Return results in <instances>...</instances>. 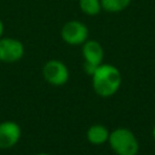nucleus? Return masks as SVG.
I'll return each instance as SVG.
<instances>
[{"instance_id":"obj_1","label":"nucleus","mask_w":155,"mask_h":155,"mask_svg":"<svg viewBox=\"0 0 155 155\" xmlns=\"http://www.w3.org/2000/svg\"><path fill=\"white\" fill-rule=\"evenodd\" d=\"M91 78L93 91L102 98H109L114 96L119 91L122 80L120 70L109 63L99 64Z\"/></svg>"},{"instance_id":"obj_2","label":"nucleus","mask_w":155,"mask_h":155,"mask_svg":"<svg viewBox=\"0 0 155 155\" xmlns=\"http://www.w3.org/2000/svg\"><path fill=\"white\" fill-rule=\"evenodd\" d=\"M108 143L116 155H137L139 150V144L134 133L125 127L111 131Z\"/></svg>"},{"instance_id":"obj_3","label":"nucleus","mask_w":155,"mask_h":155,"mask_svg":"<svg viewBox=\"0 0 155 155\" xmlns=\"http://www.w3.org/2000/svg\"><path fill=\"white\" fill-rule=\"evenodd\" d=\"M90 35L87 25L79 19H70L61 28L62 40L70 46H81Z\"/></svg>"},{"instance_id":"obj_4","label":"nucleus","mask_w":155,"mask_h":155,"mask_svg":"<svg viewBox=\"0 0 155 155\" xmlns=\"http://www.w3.org/2000/svg\"><path fill=\"white\" fill-rule=\"evenodd\" d=\"M42 76L52 86H63L69 80V69L59 59H48L42 67Z\"/></svg>"},{"instance_id":"obj_5","label":"nucleus","mask_w":155,"mask_h":155,"mask_svg":"<svg viewBox=\"0 0 155 155\" xmlns=\"http://www.w3.org/2000/svg\"><path fill=\"white\" fill-rule=\"evenodd\" d=\"M24 56V45L16 38H0V62L16 63Z\"/></svg>"},{"instance_id":"obj_6","label":"nucleus","mask_w":155,"mask_h":155,"mask_svg":"<svg viewBox=\"0 0 155 155\" xmlns=\"http://www.w3.org/2000/svg\"><path fill=\"white\" fill-rule=\"evenodd\" d=\"M22 130L16 121L0 122V149H11L21 139Z\"/></svg>"},{"instance_id":"obj_7","label":"nucleus","mask_w":155,"mask_h":155,"mask_svg":"<svg viewBox=\"0 0 155 155\" xmlns=\"http://www.w3.org/2000/svg\"><path fill=\"white\" fill-rule=\"evenodd\" d=\"M81 54L84 58V63L93 67H98L99 64L103 63L104 50L101 42H98L97 40L87 39L81 45Z\"/></svg>"},{"instance_id":"obj_8","label":"nucleus","mask_w":155,"mask_h":155,"mask_svg":"<svg viewBox=\"0 0 155 155\" xmlns=\"http://www.w3.org/2000/svg\"><path fill=\"white\" fill-rule=\"evenodd\" d=\"M109 134H110V132L104 125L94 124L88 127V130L86 132V138L93 145H102L108 142Z\"/></svg>"},{"instance_id":"obj_9","label":"nucleus","mask_w":155,"mask_h":155,"mask_svg":"<svg viewBox=\"0 0 155 155\" xmlns=\"http://www.w3.org/2000/svg\"><path fill=\"white\" fill-rule=\"evenodd\" d=\"M132 0H101L102 11L108 13H119L125 11L130 5Z\"/></svg>"},{"instance_id":"obj_10","label":"nucleus","mask_w":155,"mask_h":155,"mask_svg":"<svg viewBox=\"0 0 155 155\" xmlns=\"http://www.w3.org/2000/svg\"><path fill=\"white\" fill-rule=\"evenodd\" d=\"M78 5L80 11L88 17H96L102 12L101 0H79Z\"/></svg>"},{"instance_id":"obj_11","label":"nucleus","mask_w":155,"mask_h":155,"mask_svg":"<svg viewBox=\"0 0 155 155\" xmlns=\"http://www.w3.org/2000/svg\"><path fill=\"white\" fill-rule=\"evenodd\" d=\"M4 31H5V25H4L2 19H0V38L4 36Z\"/></svg>"},{"instance_id":"obj_12","label":"nucleus","mask_w":155,"mask_h":155,"mask_svg":"<svg viewBox=\"0 0 155 155\" xmlns=\"http://www.w3.org/2000/svg\"><path fill=\"white\" fill-rule=\"evenodd\" d=\"M35 155H51V154H48V153H38Z\"/></svg>"},{"instance_id":"obj_13","label":"nucleus","mask_w":155,"mask_h":155,"mask_svg":"<svg viewBox=\"0 0 155 155\" xmlns=\"http://www.w3.org/2000/svg\"><path fill=\"white\" fill-rule=\"evenodd\" d=\"M153 137H154V139H155V126H154V128H153Z\"/></svg>"}]
</instances>
